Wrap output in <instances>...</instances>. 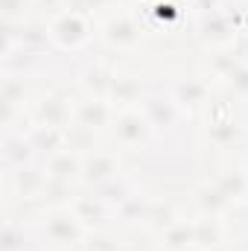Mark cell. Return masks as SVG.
Segmentation results:
<instances>
[{
  "mask_svg": "<svg viewBox=\"0 0 248 251\" xmlns=\"http://www.w3.org/2000/svg\"><path fill=\"white\" fill-rule=\"evenodd\" d=\"M50 41L62 50H82L91 41V21L79 9H64L50 21Z\"/></svg>",
  "mask_w": 248,
  "mask_h": 251,
  "instance_id": "cell-1",
  "label": "cell"
},
{
  "mask_svg": "<svg viewBox=\"0 0 248 251\" xmlns=\"http://www.w3.org/2000/svg\"><path fill=\"white\" fill-rule=\"evenodd\" d=\"M140 111L149 120V126L155 128V134L173 131L178 126V120H181V108L173 100V94H146L143 102H140Z\"/></svg>",
  "mask_w": 248,
  "mask_h": 251,
  "instance_id": "cell-2",
  "label": "cell"
},
{
  "mask_svg": "<svg viewBox=\"0 0 248 251\" xmlns=\"http://www.w3.org/2000/svg\"><path fill=\"white\" fill-rule=\"evenodd\" d=\"M44 237L59 246V249H67V246H79L85 240V225L79 222V216L73 210H56L47 216L44 222Z\"/></svg>",
  "mask_w": 248,
  "mask_h": 251,
  "instance_id": "cell-3",
  "label": "cell"
},
{
  "mask_svg": "<svg viewBox=\"0 0 248 251\" xmlns=\"http://www.w3.org/2000/svg\"><path fill=\"white\" fill-rule=\"evenodd\" d=\"M114 131L123 146H146L155 134V128L143 117V111H123L114 117Z\"/></svg>",
  "mask_w": 248,
  "mask_h": 251,
  "instance_id": "cell-4",
  "label": "cell"
},
{
  "mask_svg": "<svg viewBox=\"0 0 248 251\" xmlns=\"http://www.w3.org/2000/svg\"><path fill=\"white\" fill-rule=\"evenodd\" d=\"M35 155H38V152H35L29 134L6 128V134H3V167H6V173L32 167V158H35Z\"/></svg>",
  "mask_w": 248,
  "mask_h": 251,
  "instance_id": "cell-5",
  "label": "cell"
},
{
  "mask_svg": "<svg viewBox=\"0 0 248 251\" xmlns=\"http://www.w3.org/2000/svg\"><path fill=\"white\" fill-rule=\"evenodd\" d=\"M73 105H70V97L64 94H50L38 102L35 108V123L38 126H56V128H67V123L73 120Z\"/></svg>",
  "mask_w": 248,
  "mask_h": 251,
  "instance_id": "cell-6",
  "label": "cell"
},
{
  "mask_svg": "<svg viewBox=\"0 0 248 251\" xmlns=\"http://www.w3.org/2000/svg\"><path fill=\"white\" fill-rule=\"evenodd\" d=\"M108 123H111V105L105 100L88 97L73 111V128H79V131H97V128H102Z\"/></svg>",
  "mask_w": 248,
  "mask_h": 251,
  "instance_id": "cell-7",
  "label": "cell"
},
{
  "mask_svg": "<svg viewBox=\"0 0 248 251\" xmlns=\"http://www.w3.org/2000/svg\"><path fill=\"white\" fill-rule=\"evenodd\" d=\"M85 184H94V187H102L114 178H120V167L111 155H102V152H94L91 158L82 161V176H79Z\"/></svg>",
  "mask_w": 248,
  "mask_h": 251,
  "instance_id": "cell-8",
  "label": "cell"
},
{
  "mask_svg": "<svg viewBox=\"0 0 248 251\" xmlns=\"http://www.w3.org/2000/svg\"><path fill=\"white\" fill-rule=\"evenodd\" d=\"M102 38H105L111 47L125 50V47H134V44L140 41V26L134 24L131 15H114V18L105 21V26H102Z\"/></svg>",
  "mask_w": 248,
  "mask_h": 251,
  "instance_id": "cell-9",
  "label": "cell"
},
{
  "mask_svg": "<svg viewBox=\"0 0 248 251\" xmlns=\"http://www.w3.org/2000/svg\"><path fill=\"white\" fill-rule=\"evenodd\" d=\"M111 82H114V70L105 67V64H91L82 70L79 76V85L88 97H97V100H108L111 94Z\"/></svg>",
  "mask_w": 248,
  "mask_h": 251,
  "instance_id": "cell-10",
  "label": "cell"
},
{
  "mask_svg": "<svg viewBox=\"0 0 248 251\" xmlns=\"http://www.w3.org/2000/svg\"><path fill=\"white\" fill-rule=\"evenodd\" d=\"M29 140H32V146H35V152L38 155H56V152H62L67 149L64 143H67V128H56V126H32L29 131Z\"/></svg>",
  "mask_w": 248,
  "mask_h": 251,
  "instance_id": "cell-11",
  "label": "cell"
},
{
  "mask_svg": "<svg viewBox=\"0 0 248 251\" xmlns=\"http://www.w3.org/2000/svg\"><path fill=\"white\" fill-rule=\"evenodd\" d=\"M73 213L79 216V222L82 225H102L111 213H117L111 204H105L97 193L94 196H79L76 201H73Z\"/></svg>",
  "mask_w": 248,
  "mask_h": 251,
  "instance_id": "cell-12",
  "label": "cell"
},
{
  "mask_svg": "<svg viewBox=\"0 0 248 251\" xmlns=\"http://www.w3.org/2000/svg\"><path fill=\"white\" fill-rule=\"evenodd\" d=\"M170 94H173V100L178 102L181 111H196V108L204 105V100H207V85L198 82V79H181V82L173 85Z\"/></svg>",
  "mask_w": 248,
  "mask_h": 251,
  "instance_id": "cell-13",
  "label": "cell"
},
{
  "mask_svg": "<svg viewBox=\"0 0 248 251\" xmlns=\"http://www.w3.org/2000/svg\"><path fill=\"white\" fill-rule=\"evenodd\" d=\"M76 176H82V161H79L76 152L62 149V152H56V155L47 158V178H56V181L70 184V178H76Z\"/></svg>",
  "mask_w": 248,
  "mask_h": 251,
  "instance_id": "cell-14",
  "label": "cell"
},
{
  "mask_svg": "<svg viewBox=\"0 0 248 251\" xmlns=\"http://www.w3.org/2000/svg\"><path fill=\"white\" fill-rule=\"evenodd\" d=\"M143 88H140V79L134 76H125V73H114V82H111V94L108 100L120 102V105H131V102H143Z\"/></svg>",
  "mask_w": 248,
  "mask_h": 251,
  "instance_id": "cell-15",
  "label": "cell"
},
{
  "mask_svg": "<svg viewBox=\"0 0 248 251\" xmlns=\"http://www.w3.org/2000/svg\"><path fill=\"white\" fill-rule=\"evenodd\" d=\"M196 201H198V210H201L204 216H219V213L231 204V199H228L222 190L216 187V184L201 187L198 193H196Z\"/></svg>",
  "mask_w": 248,
  "mask_h": 251,
  "instance_id": "cell-16",
  "label": "cell"
},
{
  "mask_svg": "<svg viewBox=\"0 0 248 251\" xmlns=\"http://www.w3.org/2000/svg\"><path fill=\"white\" fill-rule=\"evenodd\" d=\"M196 243V225H187V222H175L164 231V246L170 251H187Z\"/></svg>",
  "mask_w": 248,
  "mask_h": 251,
  "instance_id": "cell-17",
  "label": "cell"
},
{
  "mask_svg": "<svg viewBox=\"0 0 248 251\" xmlns=\"http://www.w3.org/2000/svg\"><path fill=\"white\" fill-rule=\"evenodd\" d=\"M216 187L222 190L231 201H237V199L248 196V176L243 170H240V173H225V176L216 181Z\"/></svg>",
  "mask_w": 248,
  "mask_h": 251,
  "instance_id": "cell-18",
  "label": "cell"
},
{
  "mask_svg": "<svg viewBox=\"0 0 248 251\" xmlns=\"http://www.w3.org/2000/svg\"><path fill=\"white\" fill-rule=\"evenodd\" d=\"M201 32H204V38H213V41H228V38L234 35L231 21H228V18H222V15H216V12H210V15L204 18Z\"/></svg>",
  "mask_w": 248,
  "mask_h": 251,
  "instance_id": "cell-19",
  "label": "cell"
},
{
  "mask_svg": "<svg viewBox=\"0 0 248 251\" xmlns=\"http://www.w3.org/2000/svg\"><path fill=\"white\" fill-rule=\"evenodd\" d=\"M219 243V225H216V216H204L196 222V246L207 249V246H216Z\"/></svg>",
  "mask_w": 248,
  "mask_h": 251,
  "instance_id": "cell-20",
  "label": "cell"
},
{
  "mask_svg": "<svg viewBox=\"0 0 248 251\" xmlns=\"http://www.w3.org/2000/svg\"><path fill=\"white\" fill-rule=\"evenodd\" d=\"M210 137L219 146H231L234 140H240V126L234 123V120H216V123L210 126Z\"/></svg>",
  "mask_w": 248,
  "mask_h": 251,
  "instance_id": "cell-21",
  "label": "cell"
},
{
  "mask_svg": "<svg viewBox=\"0 0 248 251\" xmlns=\"http://www.w3.org/2000/svg\"><path fill=\"white\" fill-rule=\"evenodd\" d=\"M3 251H26V234H24V225L18 222H6L3 228Z\"/></svg>",
  "mask_w": 248,
  "mask_h": 251,
  "instance_id": "cell-22",
  "label": "cell"
},
{
  "mask_svg": "<svg viewBox=\"0 0 248 251\" xmlns=\"http://www.w3.org/2000/svg\"><path fill=\"white\" fill-rule=\"evenodd\" d=\"M24 6H26V0H3V21L15 24L24 15Z\"/></svg>",
  "mask_w": 248,
  "mask_h": 251,
  "instance_id": "cell-23",
  "label": "cell"
},
{
  "mask_svg": "<svg viewBox=\"0 0 248 251\" xmlns=\"http://www.w3.org/2000/svg\"><path fill=\"white\" fill-rule=\"evenodd\" d=\"M228 79H231V85H234L240 94H248V64H240Z\"/></svg>",
  "mask_w": 248,
  "mask_h": 251,
  "instance_id": "cell-24",
  "label": "cell"
},
{
  "mask_svg": "<svg viewBox=\"0 0 248 251\" xmlns=\"http://www.w3.org/2000/svg\"><path fill=\"white\" fill-rule=\"evenodd\" d=\"M111 240H105V237H99V234H94L91 237V243H88V251H120L117 246H108Z\"/></svg>",
  "mask_w": 248,
  "mask_h": 251,
  "instance_id": "cell-25",
  "label": "cell"
},
{
  "mask_svg": "<svg viewBox=\"0 0 248 251\" xmlns=\"http://www.w3.org/2000/svg\"><path fill=\"white\" fill-rule=\"evenodd\" d=\"M243 173H246V176H248V164H246V170H243Z\"/></svg>",
  "mask_w": 248,
  "mask_h": 251,
  "instance_id": "cell-26",
  "label": "cell"
}]
</instances>
